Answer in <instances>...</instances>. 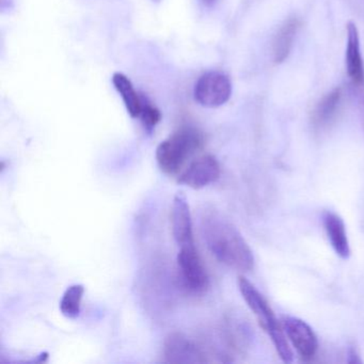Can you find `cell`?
I'll use <instances>...</instances> for the list:
<instances>
[{
	"label": "cell",
	"mask_w": 364,
	"mask_h": 364,
	"mask_svg": "<svg viewBox=\"0 0 364 364\" xmlns=\"http://www.w3.org/2000/svg\"><path fill=\"white\" fill-rule=\"evenodd\" d=\"M238 289L247 306L255 313L259 321V326L268 334L279 357L284 363H291L294 360L293 351L287 342V336L283 331V326L280 325L278 319L274 316V311L270 308L265 298L255 289V285L240 276L238 278Z\"/></svg>",
	"instance_id": "cell-3"
},
{
	"label": "cell",
	"mask_w": 364,
	"mask_h": 364,
	"mask_svg": "<svg viewBox=\"0 0 364 364\" xmlns=\"http://www.w3.org/2000/svg\"><path fill=\"white\" fill-rule=\"evenodd\" d=\"M176 262L185 287L193 293H204L210 285V278L196 247H181Z\"/></svg>",
	"instance_id": "cell-5"
},
{
	"label": "cell",
	"mask_w": 364,
	"mask_h": 364,
	"mask_svg": "<svg viewBox=\"0 0 364 364\" xmlns=\"http://www.w3.org/2000/svg\"><path fill=\"white\" fill-rule=\"evenodd\" d=\"M346 71L353 84L364 82V65L360 52L359 31L355 23L347 24Z\"/></svg>",
	"instance_id": "cell-10"
},
{
	"label": "cell",
	"mask_w": 364,
	"mask_h": 364,
	"mask_svg": "<svg viewBox=\"0 0 364 364\" xmlns=\"http://www.w3.org/2000/svg\"><path fill=\"white\" fill-rule=\"evenodd\" d=\"M216 1L217 0H202V3H203V5L206 6V7H212Z\"/></svg>",
	"instance_id": "cell-18"
},
{
	"label": "cell",
	"mask_w": 364,
	"mask_h": 364,
	"mask_svg": "<svg viewBox=\"0 0 364 364\" xmlns=\"http://www.w3.org/2000/svg\"><path fill=\"white\" fill-rule=\"evenodd\" d=\"M164 355L170 363H202L205 362L201 347L183 333L169 334L164 345Z\"/></svg>",
	"instance_id": "cell-8"
},
{
	"label": "cell",
	"mask_w": 364,
	"mask_h": 364,
	"mask_svg": "<svg viewBox=\"0 0 364 364\" xmlns=\"http://www.w3.org/2000/svg\"><path fill=\"white\" fill-rule=\"evenodd\" d=\"M220 176V165L213 155H203L191 161L178 176V183L193 189H201L216 182Z\"/></svg>",
	"instance_id": "cell-6"
},
{
	"label": "cell",
	"mask_w": 364,
	"mask_h": 364,
	"mask_svg": "<svg viewBox=\"0 0 364 364\" xmlns=\"http://www.w3.org/2000/svg\"><path fill=\"white\" fill-rule=\"evenodd\" d=\"M232 95L230 78L220 72H208L196 82L193 97L199 105L218 108L228 103Z\"/></svg>",
	"instance_id": "cell-4"
},
{
	"label": "cell",
	"mask_w": 364,
	"mask_h": 364,
	"mask_svg": "<svg viewBox=\"0 0 364 364\" xmlns=\"http://www.w3.org/2000/svg\"><path fill=\"white\" fill-rule=\"evenodd\" d=\"M84 293V285L73 284L68 287L60 301V311L63 316L70 319H75L80 316Z\"/></svg>",
	"instance_id": "cell-15"
},
{
	"label": "cell",
	"mask_w": 364,
	"mask_h": 364,
	"mask_svg": "<svg viewBox=\"0 0 364 364\" xmlns=\"http://www.w3.org/2000/svg\"><path fill=\"white\" fill-rule=\"evenodd\" d=\"M361 106H362V112H363V124H364V92L362 93L361 95Z\"/></svg>",
	"instance_id": "cell-19"
},
{
	"label": "cell",
	"mask_w": 364,
	"mask_h": 364,
	"mask_svg": "<svg viewBox=\"0 0 364 364\" xmlns=\"http://www.w3.org/2000/svg\"><path fill=\"white\" fill-rule=\"evenodd\" d=\"M301 26V22L298 18H293L287 20L279 29L272 46V55L276 63H282L289 56L294 40Z\"/></svg>",
	"instance_id": "cell-12"
},
{
	"label": "cell",
	"mask_w": 364,
	"mask_h": 364,
	"mask_svg": "<svg viewBox=\"0 0 364 364\" xmlns=\"http://www.w3.org/2000/svg\"><path fill=\"white\" fill-rule=\"evenodd\" d=\"M172 234L178 246H195L191 208L184 193L174 196L171 210Z\"/></svg>",
	"instance_id": "cell-9"
},
{
	"label": "cell",
	"mask_w": 364,
	"mask_h": 364,
	"mask_svg": "<svg viewBox=\"0 0 364 364\" xmlns=\"http://www.w3.org/2000/svg\"><path fill=\"white\" fill-rule=\"evenodd\" d=\"M342 100V90L334 89L323 97L313 110L312 122L317 129L327 127L338 112Z\"/></svg>",
	"instance_id": "cell-14"
},
{
	"label": "cell",
	"mask_w": 364,
	"mask_h": 364,
	"mask_svg": "<svg viewBox=\"0 0 364 364\" xmlns=\"http://www.w3.org/2000/svg\"><path fill=\"white\" fill-rule=\"evenodd\" d=\"M323 223L328 240L336 255L342 259H348L350 255V247L343 219L336 213L327 210L323 213Z\"/></svg>",
	"instance_id": "cell-11"
},
{
	"label": "cell",
	"mask_w": 364,
	"mask_h": 364,
	"mask_svg": "<svg viewBox=\"0 0 364 364\" xmlns=\"http://www.w3.org/2000/svg\"><path fill=\"white\" fill-rule=\"evenodd\" d=\"M347 362L350 364L362 363L361 358L355 347H349L348 351H347Z\"/></svg>",
	"instance_id": "cell-17"
},
{
	"label": "cell",
	"mask_w": 364,
	"mask_h": 364,
	"mask_svg": "<svg viewBox=\"0 0 364 364\" xmlns=\"http://www.w3.org/2000/svg\"><path fill=\"white\" fill-rule=\"evenodd\" d=\"M282 326L300 358L306 361L312 359L318 348V341L312 328L297 317H285Z\"/></svg>",
	"instance_id": "cell-7"
},
{
	"label": "cell",
	"mask_w": 364,
	"mask_h": 364,
	"mask_svg": "<svg viewBox=\"0 0 364 364\" xmlns=\"http://www.w3.org/2000/svg\"><path fill=\"white\" fill-rule=\"evenodd\" d=\"M152 1H154V3H159V1H161V0H152Z\"/></svg>",
	"instance_id": "cell-20"
},
{
	"label": "cell",
	"mask_w": 364,
	"mask_h": 364,
	"mask_svg": "<svg viewBox=\"0 0 364 364\" xmlns=\"http://www.w3.org/2000/svg\"><path fill=\"white\" fill-rule=\"evenodd\" d=\"M205 138L195 127H182L159 144L156 161L159 169L167 176H176L183 166L203 148Z\"/></svg>",
	"instance_id": "cell-2"
},
{
	"label": "cell",
	"mask_w": 364,
	"mask_h": 364,
	"mask_svg": "<svg viewBox=\"0 0 364 364\" xmlns=\"http://www.w3.org/2000/svg\"><path fill=\"white\" fill-rule=\"evenodd\" d=\"M112 84L122 97L129 116L134 119L139 118L142 105H144V100L139 97L131 80L124 74L114 73L112 76Z\"/></svg>",
	"instance_id": "cell-13"
},
{
	"label": "cell",
	"mask_w": 364,
	"mask_h": 364,
	"mask_svg": "<svg viewBox=\"0 0 364 364\" xmlns=\"http://www.w3.org/2000/svg\"><path fill=\"white\" fill-rule=\"evenodd\" d=\"M139 118L141 119L144 127L151 131L161 122V114L155 106L148 103V102H144V105H142L141 114H140Z\"/></svg>",
	"instance_id": "cell-16"
},
{
	"label": "cell",
	"mask_w": 364,
	"mask_h": 364,
	"mask_svg": "<svg viewBox=\"0 0 364 364\" xmlns=\"http://www.w3.org/2000/svg\"><path fill=\"white\" fill-rule=\"evenodd\" d=\"M201 230L206 246L220 263L238 272H250L255 266L252 250L235 225L219 213L205 212Z\"/></svg>",
	"instance_id": "cell-1"
}]
</instances>
